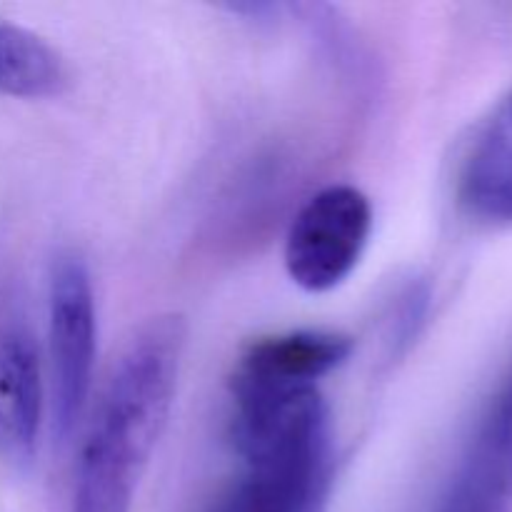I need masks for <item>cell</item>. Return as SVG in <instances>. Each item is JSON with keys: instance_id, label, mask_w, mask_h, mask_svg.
<instances>
[{"instance_id": "obj_1", "label": "cell", "mask_w": 512, "mask_h": 512, "mask_svg": "<svg viewBox=\"0 0 512 512\" xmlns=\"http://www.w3.org/2000/svg\"><path fill=\"white\" fill-rule=\"evenodd\" d=\"M185 320L158 315L135 330L110 368L75 463L68 512H130L163 438L185 353Z\"/></svg>"}, {"instance_id": "obj_2", "label": "cell", "mask_w": 512, "mask_h": 512, "mask_svg": "<svg viewBox=\"0 0 512 512\" xmlns=\"http://www.w3.org/2000/svg\"><path fill=\"white\" fill-rule=\"evenodd\" d=\"M245 473L210 512H315L330 475V413L318 388L233 413Z\"/></svg>"}, {"instance_id": "obj_3", "label": "cell", "mask_w": 512, "mask_h": 512, "mask_svg": "<svg viewBox=\"0 0 512 512\" xmlns=\"http://www.w3.org/2000/svg\"><path fill=\"white\" fill-rule=\"evenodd\" d=\"M48 340L53 375V430L58 443H68L88 408L98 350V315L90 270L75 253L58 255L53 263Z\"/></svg>"}, {"instance_id": "obj_4", "label": "cell", "mask_w": 512, "mask_h": 512, "mask_svg": "<svg viewBox=\"0 0 512 512\" xmlns=\"http://www.w3.org/2000/svg\"><path fill=\"white\" fill-rule=\"evenodd\" d=\"M373 230V208L363 190L330 185L315 193L290 223L285 270L298 288L328 293L358 268Z\"/></svg>"}, {"instance_id": "obj_5", "label": "cell", "mask_w": 512, "mask_h": 512, "mask_svg": "<svg viewBox=\"0 0 512 512\" xmlns=\"http://www.w3.org/2000/svg\"><path fill=\"white\" fill-rule=\"evenodd\" d=\"M353 353V338L333 330H293L248 345L230 375V400L275 398L318 388Z\"/></svg>"}, {"instance_id": "obj_6", "label": "cell", "mask_w": 512, "mask_h": 512, "mask_svg": "<svg viewBox=\"0 0 512 512\" xmlns=\"http://www.w3.org/2000/svg\"><path fill=\"white\" fill-rule=\"evenodd\" d=\"M43 423V380L33 338L10 330L0 338V458L25 470L35 458Z\"/></svg>"}, {"instance_id": "obj_7", "label": "cell", "mask_w": 512, "mask_h": 512, "mask_svg": "<svg viewBox=\"0 0 512 512\" xmlns=\"http://www.w3.org/2000/svg\"><path fill=\"white\" fill-rule=\"evenodd\" d=\"M458 200L483 223H512V93L470 140L458 170Z\"/></svg>"}, {"instance_id": "obj_8", "label": "cell", "mask_w": 512, "mask_h": 512, "mask_svg": "<svg viewBox=\"0 0 512 512\" xmlns=\"http://www.w3.org/2000/svg\"><path fill=\"white\" fill-rule=\"evenodd\" d=\"M65 63L40 35L0 20V93L13 98H50L65 85Z\"/></svg>"}, {"instance_id": "obj_9", "label": "cell", "mask_w": 512, "mask_h": 512, "mask_svg": "<svg viewBox=\"0 0 512 512\" xmlns=\"http://www.w3.org/2000/svg\"><path fill=\"white\" fill-rule=\"evenodd\" d=\"M508 500L510 495L498 473L470 448L435 512H505Z\"/></svg>"}, {"instance_id": "obj_10", "label": "cell", "mask_w": 512, "mask_h": 512, "mask_svg": "<svg viewBox=\"0 0 512 512\" xmlns=\"http://www.w3.org/2000/svg\"><path fill=\"white\" fill-rule=\"evenodd\" d=\"M470 448L483 455L512 498V365Z\"/></svg>"}, {"instance_id": "obj_11", "label": "cell", "mask_w": 512, "mask_h": 512, "mask_svg": "<svg viewBox=\"0 0 512 512\" xmlns=\"http://www.w3.org/2000/svg\"><path fill=\"white\" fill-rule=\"evenodd\" d=\"M430 305V290L425 283H410L405 293L400 295L398 310H395V323H393V345L395 350L410 348L415 338H418L420 328L425 323Z\"/></svg>"}]
</instances>
